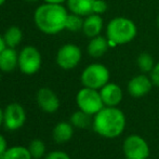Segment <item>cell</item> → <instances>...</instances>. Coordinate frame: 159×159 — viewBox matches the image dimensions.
Here are the masks:
<instances>
[{
    "label": "cell",
    "instance_id": "obj_1",
    "mask_svg": "<svg viewBox=\"0 0 159 159\" xmlns=\"http://www.w3.org/2000/svg\"><path fill=\"white\" fill-rule=\"evenodd\" d=\"M68 9L63 4L44 2L36 9L34 21L37 28L47 35H55L65 30Z\"/></svg>",
    "mask_w": 159,
    "mask_h": 159
},
{
    "label": "cell",
    "instance_id": "obj_2",
    "mask_svg": "<svg viewBox=\"0 0 159 159\" xmlns=\"http://www.w3.org/2000/svg\"><path fill=\"white\" fill-rule=\"evenodd\" d=\"M126 116L118 107L104 106L93 116L92 128L96 134L105 139H115L126 128Z\"/></svg>",
    "mask_w": 159,
    "mask_h": 159
},
{
    "label": "cell",
    "instance_id": "obj_3",
    "mask_svg": "<svg viewBox=\"0 0 159 159\" xmlns=\"http://www.w3.org/2000/svg\"><path fill=\"white\" fill-rule=\"evenodd\" d=\"M138 35V27L131 19L116 16L107 23L106 38L111 48L131 42Z\"/></svg>",
    "mask_w": 159,
    "mask_h": 159
},
{
    "label": "cell",
    "instance_id": "obj_4",
    "mask_svg": "<svg viewBox=\"0 0 159 159\" xmlns=\"http://www.w3.org/2000/svg\"><path fill=\"white\" fill-rule=\"evenodd\" d=\"M111 74L105 65L101 63H92L86 67L80 75L82 86L87 88L100 90L109 82Z\"/></svg>",
    "mask_w": 159,
    "mask_h": 159
},
{
    "label": "cell",
    "instance_id": "obj_5",
    "mask_svg": "<svg viewBox=\"0 0 159 159\" xmlns=\"http://www.w3.org/2000/svg\"><path fill=\"white\" fill-rule=\"evenodd\" d=\"M76 103H77V106L80 111H84L91 116H94L105 106L100 90L87 88V87L81 88L77 92Z\"/></svg>",
    "mask_w": 159,
    "mask_h": 159
},
{
    "label": "cell",
    "instance_id": "obj_6",
    "mask_svg": "<svg viewBox=\"0 0 159 159\" xmlns=\"http://www.w3.org/2000/svg\"><path fill=\"white\" fill-rule=\"evenodd\" d=\"M42 65V57L37 48L26 46L19 52V67L24 75L32 76L40 70Z\"/></svg>",
    "mask_w": 159,
    "mask_h": 159
},
{
    "label": "cell",
    "instance_id": "obj_7",
    "mask_svg": "<svg viewBox=\"0 0 159 159\" xmlns=\"http://www.w3.org/2000/svg\"><path fill=\"white\" fill-rule=\"evenodd\" d=\"M122 152L126 159H148L151 149L142 136L139 134H131L125 139Z\"/></svg>",
    "mask_w": 159,
    "mask_h": 159
},
{
    "label": "cell",
    "instance_id": "obj_8",
    "mask_svg": "<svg viewBox=\"0 0 159 159\" xmlns=\"http://www.w3.org/2000/svg\"><path fill=\"white\" fill-rule=\"evenodd\" d=\"M82 57L81 49L74 43H65L57 50L55 62L65 70H70L80 63Z\"/></svg>",
    "mask_w": 159,
    "mask_h": 159
},
{
    "label": "cell",
    "instance_id": "obj_9",
    "mask_svg": "<svg viewBox=\"0 0 159 159\" xmlns=\"http://www.w3.org/2000/svg\"><path fill=\"white\" fill-rule=\"evenodd\" d=\"M26 122L25 108L19 103H10L3 109V126L8 131L20 130Z\"/></svg>",
    "mask_w": 159,
    "mask_h": 159
},
{
    "label": "cell",
    "instance_id": "obj_10",
    "mask_svg": "<svg viewBox=\"0 0 159 159\" xmlns=\"http://www.w3.org/2000/svg\"><path fill=\"white\" fill-rule=\"evenodd\" d=\"M36 101L42 111L47 114H54L60 108V98L57 93L50 88H40L36 94Z\"/></svg>",
    "mask_w": 159,
    "mask_h": 159
},
{
    "label": "cell",
    "instance_id": "obj_11",
    "mask_svg": "<svg viewBox=\"0 0 159 159\" xmlns=\"http://www.w3.org/2000/svg\"><path fill=\"white\" fill-rule=\"evenodd\" d=\"M153 81L147 74H140L129 80L127 84V91L133 98H143L151 92L153 88Z\"/></svg>",
    "mask_w": 159,
    "mask_h": 159
},
{
    "label": "cell",
    "instance_id": "obj_12",
    "mask_svg": "<svg viewBox=\"0 0 159 159\" xmlns=\"http://www.w3.org/2000/svg\"><path fill=\"white\" fill-rule=\"evenodd\" d=\"M103 103L105 106L117 107L124 98V91L121 87L114 82H108L100 89Z\"/></svg>",
    "mask_w": 159,
    "mask_h": 159
},
{
    "label": "cell",
    "instance_id": "obj_13",
    "mask_svg": "<svg viewBox=\"0 0 159 159\" xmlns=\"http://www.w3.org/2000/svg\"><path fill=\"white\" fill-rule=\"evenodd\" d=\"M103 27H104V21L102 19V15L92 13V14L84 16L81 32L84 34L86 37L90 39V38L101 35Z\"/></svg>",
    "mask_w": 159,
    "mask_h": 159
},
{
    "label": "cell",
    "instance_id": "obj_14",
    "mask_svg": "<svg viewBox=\"0 0 159 159\" xmlns=\"http://www.w3.org/2000/svg\"><path fill=\"white\" fill-rule=\"evenodd\" d=\"M19 67V52L14 48L6 47L0 52V70L2 73H12Z\"/></svg>",
    "mask_w": 159,
    "mask_h": 159
},
{
    "label": "cell",
    "instance_id": "obj_15",
    "mask_svg": "<svg viewBox=\"0 0 159 159\" xmlns=\"http://www.w3.org/2000/svg\"><path fill=\"white\" fill-rule=\"evenodd\" d=\"M111 48L108 43V39L104 36H96V37L90 38V41L87 47V52L91 57L98 59L102 57L105 53Z\"/></svg>",
    "mask_w": 159,
    "mask_h": 159
},
{
    "label": "cell",
    "instance_id": "obj_16",
    "mask_svg": "<svg viewBox=\"0 0 159 159\" xmlns=\"http://www.w3.org/2000/svg\"><path fill=\"white\" fill-rule=\"evenodd\" d=\"M74 129L75 128L70 122L61 121L57 124L52 131V138L54 142L57 144H64L70 141L74 135Z\"/></svg>",
    "mask_w": 159,
    "mask_h": 159
},
{
    "label": "cell",
    "instance_id": "obj_17",
    "mask_svg": "<svg viewBox=\"0 0 159 159\" xmlns=\"http://www.w3.org/2000/svg\"><path fill=\"white\" fill-rule=\"evenodd\" d=\"M95 0H67V9L70 13L80 16H87L93 13V6Z\"/></svg>",
    "mask_w": 159,
    "mask_h": 159
},
{
    "label": "cell",
    "instance_id": "obj_18",
    "mask_svg": "<svg viewBox=\"0 0 159 159\" xmlns=\"http://www.w3.org/2000/svg\"><path fill=\"white\" fill-rule=\"evenodd\" d=\"M6 46L9 48H16L23 40V32L19 26H10L3 34Z\"/></svg>",
    "mask_w": 159,
    "mask_h": 159
},
{
    "label": "cell",
    "instance_id": "obj_19",
    "mask_svg": "<svg viewBox=\"0 0 159 159\" xmlns=\"http://www.w3.org/2000/svg\"><path fill=\"white\" fill-rule=\"evenodd\" d=\"M92 121L93 116L89 115V114L84 113L80 109L71 114L70 119H69V122L76 129H87L88 127L92 126Z\"/></svg>",
    "mask_w": 159,
    "mask_h": 159
},
{
    "label": "cell",
    "instance_id": "obj_20",
    "mask_svg": "<svg viewBox=\"0 0 159 159\" xmlns=\"http://www.w3.org/2000/svg\"><path fill=\"white\" fill-rule=\"evenodd\" d=\"M1 159H33L27 147L24 146H12L8 147L4 152Z\"/></svg>",
    "mask_w": 159,
    "mask_h": 159
},
{
    "label": "cell",
    "instance_id": "obj_21",
    "mask_svg": "<svg viewBox=\"0 0 159 159\" xmlns=\"http://www.w3.org/2000/svg\"><path fill=\"white\" fill-rule=\"evenodd\" d=\"M155 60L149 53L142 52L136 57V66L143 74H149L155 66Z\"/></svg>",
    "mask_w": 159,
    "mask_h": 159
},
{
    "label": "cell",
    "instance_id": "obj_22",
    "mask_svg": "<svg viewBox=\"0 0 159 159\" xmlns=\"http://www.w3.org/2000/svg\"><path fill=\"white\" fill-rule=\"evenodd\" d=\"M27 148L33 159H41L47 155L46 144H44L43 141L39 140V139H35V140L30 141Z\"/></svg>",
    "mask_w": 159,
    "mask_h": 159
},
{
    "label": "cell",
    "instance_id": "obj_23",
    "mask_svg": "<svg viewBox=\"0 0 159 159\" xmlns=\"http://www.w3.org/2000/svg\"><path fill=\"white\" fill-rule=\"evenodd\" d=\"M84 16H80L75 13H68V16L66 20V24H65V30L68 32H80L82 30V26H84Z\"/></svg>",
    "mask_w": 159,
    "mask_h": 159
},
{
    "label": "cell",
    "instance_id": "obj_24",
    "mask_svg": "<svg viewBox=\"0 0 159 159\" xmlns=\"http://www.w3.org/2000/svg\"><path fill=\"white\" fill-rule=\"evenodd\" d=\"M44 159H70V156L64 151H52L44 156Z\"/></svg>",
    "mask_w": 159,
    "mask_h": 159
},
{
    "label": "cell",
    "instance_id": "obj_25",
    "mask_svg": "<svg viewBox=\"0 0 159 159\" xmlns=\"http://www.w3.org/2000/svg\"><path fill=\"white\" fill-rule=\"evenodd\" d=\"M107 11V3L105 0H95L93 6V13L102 15Z\"/></svg>",
    "mask_w": 159,
    "mask_h": 159
},
{
    "label": "cell",
    "instance_id": "obj_26",
    "mask_svg": "<svg viewBox=\"0 0 159 159\" xmlns=\"http://www.w3.org/2000/svg\"><path fill=\"white\" fill-rule=\"evenodd\" d=\"M149 77H151L153 84L156 87H159V62L155 64L153 70L149 73Z\"/></svg>",
    "mask_w": 159,
    "mask_h": 159
},
{
    "label": "cell",
    "instance_id": "obj_27",
    "mask_svg": "<svg viewBox=\"0 0 159 159\" xmlns=\"http://www.w3.org/2000/svg\"><path fill=\"white\" fill-rule=\"evenodd\" d=\"M7 148H8V143H7L6 138L2 134H0V159L2 158V156H3L4 152L7 151Z\"/></svg>",
    "mask_w": 159,
    "mask_h": 159
},
{
    "label": "cell",
    "instance_id": "obj_28",
    "mask_svg": "<svg viewBox=\"0 0 159 159\" xmlns=\"http://www.w3.org/2000/svg\"><path fill=\"white\" fill-rule=\"evenodd\" d=\"M44 2L48 3H57V4H64L65 2H67V0H43Z\"/></svg>",
    "mask_w": 159,
    "mask_h": 159
},
{
    "label": "cell",
    "instance_id": "obj_29",
    "mask_svg": "<svg viewBox=\"0 0 159 159\" xmlns=\"http://www.w3.org/2000/svg\"><path fill=\"white\" fill-rule=\"evenodd\" d=\"M6 42H4V39H3V35L0 34V52L6 48Z\"/></svg>",
    "mask_w": 159,
    "mask_h": 159
},
{
    "label": "cell",
    "instance_id": "obj_30",
    "mask_svg": "<svg viewBox=\"0 0 159 159\" xmlns=\"http://www.w3.org/2000/svg\"><path fill=\"white\" fill-rule=\"evenodd\" d=\"M3 125V109L0 108V127Z\"/></svg>",
    "mask_w": 159,
    "mask_h": 159
},
{
    "label": "cell",
    "instance_id": "obj_31",
    "mask_svg": "<svg viewBox=\"0 0 159 159\" xmlns=\"http://www.w3.org/2000/svg\"><path fill=\"white\" fill-rule=\"evenodd\" d=\"M157 27H158V30H159V13H158V15H157Z\"/></svg>",
    "mask_w": 159,
    "mask_h": 159
},
{
    "label": "cell",
    "instance_id": "obj_32",
    "mask_svg": "<svg viewBox=\"0 0 159 159\" xmlns=\"http://www.w3.org/2000/svg\"><path fill=\"white\" fill-rule=\"evenodd\" d=\"M7 0H0V7L2 6V4H4V2H6Z\"/></svg>",
    "mask_w": 159,
    "mask_h": 159
},
{
    "label": "cell",
    "instance_id": "obj_33",
    "mask_svg": "<svg viewBox=\"0 0 159 159\" xmlns=\"http://www.w3.org/2000/svg\"><path fill=\"white\" fill-rule=\"evenodd\" d=\"M25 1H27V2H37V1H39V0H25Z\"/></svg>",
    "mask_w": 159,
    "mask_h": 159
},
{
    "label": "cell",
    "instance_id": "obj_34",
    "mask_svg": "<svg viewBox=\"0 0 159 159\" xmlns=\"http://www.w3.org/2000/svg\"><path fill=\"white\" fill-rule=\"evenodd\" d=\"M0 82H1V70H0Z\"/></svg>",
    "mask_w": 159,
    "mask_h": 159
},
{
    "label": "cell",
    "instance_id": "obj_35",
    "mask_svg": "<svg viewBox=\"0 0 159 159\" xmlns=\"http://www.w3.org/2000/svg\"><path fill=\"white\" fill-rule=\"evenodd\" d=\"M125 159H126V158H125Z\"/></svg>",
    "mask_w": 159,
    "mask_h": 159
},
{
    "label": "cell",
    "instance_id": "obj_36",
    "mask_svg": "<svg viewBox=\"0 0 159 159\" xmlns=\"http://www.w3.org/2000/svg\"><path fill=\"white\" fill-rule=\"evenodd\" d=\"M148 159H149V158H148Z\"/></svg>",
    "mask_w": 159,
    "mask_h": 159
}]
</instances>
